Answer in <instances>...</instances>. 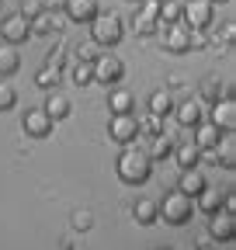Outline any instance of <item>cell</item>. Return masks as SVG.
Returning a JSON list of instances; mask_svg holds the SVG:
<instances>
[{
	"label": "cell",
	"instance_id": "cell-1",
	"mask_svg": "<svg viewBox=\"0 0 236 250\" xmlns=\"http://www.w3.org/2000/svg\"><path fill=\"white\" fill-rule=\"evenodd\" d=\"M115 170H118V177H122L125 184H146L153 177V160H150V153H146L142 146L129 143V146H122V153H118Z\"/></svg>",
	"mask_w": 236,
	"mask_h": 250
},
{
	"label": "cell",
	"instance_id": "cell-2",
	"mask_svg": "<svg viewBox=\"0 0 236 250\" xmlns=\"http://www.w3.org/2000/svg\"><path fill=\"white\" fill-rule=\"evenodd\" d=\"M122 35H125V21L118 18V14H111V11H98V14L91 18V42H94V45L111 49V45L122 42Z\"/></svg>",
	"mask_w": 236,
	"mask_h": 250
},
{
	"label": "cell",
	"instance_id": "cell-3",
	"mask_svg": "<svg viewBox=\"0 0 236 250\" xmlns=\"http://www.w3.org/2000/svg\"><path fill=\"white\" fill-rule=\"evenodd\" d=\"M157 212L167 226H188L191 215H195V198H188L181 191H170V195H163V202H157Z\"/></svg>",
	"mask_w": 236,
	"mask_h": 250
},
{
	"label": "cell",
	"instance_id": "cell-4",
	"mask_svg": "<svg viewBox=\"0 0 236 250\" xmlns=\"http://www.w3.org/2000/svg\"><path fill=\"white\" fill-rule=\"evenodd\" d=\"M163 49L174 52V56H184V52H191V49H205V31H195V28H188L184 21H181V24H167Z\"/></svg>",
	"mask_w": 236,
	"mask_h": 250
},
{
	"label": "cell",
	"instance_id": "cell-5",
	"mask_svg": "<svg viewBox=\"0 0 236 250\" xmlns=\"http://www.w3.org/2000/svg\"><path fill=\"white\" fill-rule=\"evenodd\" d=\"M91 73H94V83H104V87H118L125 80V62L118 59L111 49L108 52H98V59L91 62Z\"/></svg>",
	"mask_w": 236,
	"mask_h": 250
},
{
	"label": "cell",
	"instance_id": "cell-6",
	"mask_svg": "<svg viewBox=\"0 0 236 250\" xmlns=\"http://www.w3.org/2000/svg\"><path fill=\"white\" fill-rule=\"evenodd\" d=\"M157 7L160 0H139L136 4V18H132V31L139 39H150L160 31V21H157Z\"/></svg>",
	"mask_w": 236,
	"mask_h": 250
},
{
	"label": "cell",
	"instance_id": "cell-7",
	"mask_svg": "<svg viewBox=\"0 0 236 250\" xmlns=\"http://www.w3.org/2000/svg\"><path fill=\"white\" fill-rule=\"evenodd\" d=\"M219 208H236V198L229 191H222V188H212V184H205V191L195 198V212H205V215H212Z\"/></svg>",
	"mask_w": 236,
	"mask_h": 250
},
{
	"label": "cell",
	"instance_id": "cell-8",
	"mask_svg": "<svg viewBox=\"0 0 236 250\" xmlns=\"http://www.w3.org/2000/svg\"><path fill=\"white\" fill-rule=\"evenodd\" d=\"M212 14H216L212 0H188V4H184V24L195 28V31L212 28Z\"/></svg>",
	"mask_w": 236,
	"mask_h": 250
},
{
	"label": "cell",
	"instance_id": "cell-9",
	"mask_svg": "<svg viewBox=\"0 0 236 250\" xmlns=\"http://www.w3.org/2000/svg\"><path fill=\"white\" fill-rule=\"evenodd\" d=\"M0 35H4L7 45H24L28 39H32V21L21 18V14H7L4 21H0Z\"/></svg>",
	"mask_w": 236,
	"mask_h": 250
},
{
	"label": "cell",
	"instance_id": "cell-10",
	"mask_svg": "<svg viewBox=\"0 0 236 250\" xmlns=\"http://www.w3.org/2000/svg\"><path fill=\"white\" fill-rule=\"evenodd\" d=\"M108 136H111V143H118V146L136 143V136H139L136 115H111V122H108Z\"/></svg>",
	"mask_w": 236,
	"mask_h": 250
},
{
	"label": "cell",
	"instance_id": "cell-11",
	"mask_svg": "<svg viewBox=\"0 0 236 250\" xmlns=\"http://www.w3.org/2000/svg\"><path fill=\"white\" fill-rule=\"evenodd\" d=\"M209 236L219 240V243H229L236 236V215L229 208H219V212L209 215Z\"/></svg>",
	"mask_w": 236,
	"mask_h": 250
},
{
	"label": "cell",
	"instance_id": "cell-12",
	"mask_svg": "<svg viewBox=\"0 0 236 250\" xmlns=\"http://www.w3.org/2000/svg\"><path fill=\"white\" fill-rule=\"evenodd\" d=\"M21 129L32 136V139H49V136H52V129H56V122H52L42 108H35V111H24Z\"/></svg>",
	"mask_w": 236,
	"mask_h": 250
},
{
	"label": "cell",
	"instance_id": "cell-13",
	"mask_svg": "<svg viewBox=\"0 0 236 250\" xmlns=\"http://www.w3.org/2000/svg\"><path fill=\"white\" fill-rule=\"evenodd\" d=\"M63 28H66V14L63 11H42V14L32 18V35H42V39L59 35Z\"/></svg>",
	"mask_w": 236,
	"mask_h": 250
},
{
	"label": "cell",
	"instance_id": "cell-14",
	"mask_svg": "<svg viewBox=\"0 0 236 250\" xmlns=\"http://www.w3.org/2000/svg\"><path fill=\"white\" fill-rule=\"evenodd\" d=\"M101 11L98 0H66L63 4V14L66 21H77V24H91V18Z\"/></svg>",
	"mask_w": 236,
	"mask_h": 250
},
{
	"label": "cell",
	"instance_id": "cell-15",
	"mask_svg": "<svg viewBox=\"0 0 236 250\" xmlns=\"http://www.w3.org/2000/svg\"><path fill=\"white\" fill-rule=\"evenodd\" d=\"M209 122L216 125L219 132H233V129H236V101H216Z\"/></svg>",
	"mask_w": 236,
	"mask_h": 250
},
{
	"label": "cell",
	"instance_id": "cell-16",
	"mask_svg": "<svg viewBox=\"0 0 236 250\" xmlns=\"http://www.w3.org/2000/svg\"><path fill=\"white\" fill-rule=\"evenodd\" d=\"M170 115H177L181 129H198V125L205 122V111H201V104H198V101H181V104H174V111H170Z\"/></svg>",
	"mask_w": 236,
	"mask_h": 250
},
{
	"label": "cell",
	"instance_id": "cell-17",
	"mask_svg": "<svg viewBox=\"0 0 236 250\" xmlns=\"http://www.w3.org/2000/svg\"><path fill=\"white\" fill-rule=\"evenodd\" d=\"M205 174L198 170V167H191V170H181V181H177V191L181 195H188V198H198L201 191H205Z\"/></svg>",
	"mask_w": 236,
	"mask_h": 250
},
{
	"label": "cell",
	"instance_id": "cell-18",
	"mask_svg": "<svg viewBox=\"0 0 236 250\" xmlns=\"http://www.w3.org/2000/svg\"><path fill=\"white\" fill-rule=\"evenodd\" d=\"M222 136H226V132H219L212 122H201L198 129H195V146H198L201 153H212V149L222 143Z\"/></svg>",
	"mask_w": 236,
	"mask_h": 250
},
{
	"label": "cell",
	"instance_id": "cell-19",
	"mask_svg": "<svg viewBox=\"0 0 236 250\" xmlns=\"http://www.w3.org/2000/svg\"><path fill=\"white\" fill-rule=\"evenodd\" d=\"M108 108H111V115H136V98L129 90H122V87H111Z\"/></svg>",
	"mask_w": 236,
	"mask_h": 250
},
{
	"label": "cell",
	"instance_id": "cell-20",
	"mask_svg": "<svg viewBox=\"0 0 236 250\" xmlns=\"http://www.w3.org/2000/svg\"><path fill=\"white\" fill-rule=\"evenodd\" d=\"M201 149L195 146V143H184V146H174V156H170V160H177V167H181V170H191V167H198L201 164Z\"/></svg>",
	"mask_w": 236,
	"mask_h": 250
},
{
	"label": "cell",
	"instance_id": "cell-21",
	"mask_svg": "<svg viewBox=\"0 0 236 250\" xmlns=\"http://www.w3.org/2000/svg\"><path fill=\"white\" fill-rule=\"evenodd\" d=\"M157 21H160V28H167V24H181V21H184V4H177V0H160Z\"/></svg>",
	"mask_w": 236,
	"mask_h": 250
},
{
	"label": "cell",
	"instance_id": "cell-22",
	"mask_svg": "<svg viewBox=\"0 0 236 250\" xmlns=\"http://www.w3.org/2000/svg\"><path fill=\"white\" fill-rule=\"evenodd\" d=\"M21 70V52L14 49V45H0V80H7V77H14Z\"/></svg>",
	"mask_w": 236,
	"mask_h": 250
},
{
	"label": "cell",
	"instance_id": "cell-23",
	"mask_svg": "<svg viewBox=\"0 0 236 250\" xmlns=\"http://www.w3.org/2000/svg\"><path fill=\"white\" fill-rule=\"evenodd\" d=\"M174 139L167 136V132H160V136H153L150 139V146H146V153H150V160L157 164V160H170V156H174Z\"/></svg>",
	"mask_w": 236,
	"mask_h": 250
},
{
	"label": "cell",
	"instance_id": "cell-24",
	"mask_svg": "<svg viewBox=\"0 0 236 250\" xmlns=\"http://www.w3.org/2000/svg\"><path fill=\"white\" fill-rule=\"evenodd\" d=\"M212 160H216V164H222L226 170H236V146H233V132H226V136H222V143L212 149Z\"/></svg>",
	"mask_w": 236,
	"mask_h": 250
},
{
	"label": "cell",
	"instance_id": "cell-25",
	"mask_svg": "<svg viewBox=\"0 0 236 250\" xmlns=\"http://www.w3.org/2000/svg\"><path fill=\"white\" fill-rule=\"evenodd\" d=\"M42 111H45L52 122H63V118H70L73 104L63 98V94H49V98H45V104H42Z\"/></svg>",
	"mask_w": 236,
	"mask_h": 250
},
{
	"label": "cell",
	"instance_id": "cell-26",
	"mask_svg": "<svg viewBox=\"0 0 236 250\" xmlns=\"http://www.w3.org/2000/svg\"><path fill=\"white\" fill-rule=\"evenodd\" d=\"M132 215H136V223H139V226H153V223H160V212H157V202H150V198H142V202H136Z\"/></svg>",
	"mask_w": 236,
	"mask_h": 250
},
{
	"label": "cell",
	"instance_id": "cell-27",
	"mask_svg": "<svg viewBox=\"0 0 236 250\" xmlns=\"http://www.w3.org/2000/svg\"><path fill=\"white\" fill-rule=\"evenodd\" d=\"M201 101H205V104L229 101V98H226V83H219V77H209V80H201Z\"/></svg>",
	"mask_w": 236,
	"mask_h": 250
},
{
	"label": "cell",
	"instance_id": "cell-28",
	"mask_svg": "<svg viewBox=\"0 0 236 250\" xmlns=\"http://www.w3.org/2000/svg\"><path fill=\"white\" fill-rule=\"evenodd\" d=\"M136 125H139V136H150V139L163 132V118L153 115V111H146L142 118H136Z\"/></svg>",
	"mask_w": 236,
	"mask_h": 250
},
{
	"label": "cell",
	"instance_id": "cell-29",
	"mask_svg": "<svg viewBox=\"0 0 236 250\" xmlns=\"http://www.w3.org/2000/svg\"><path fill=\"white\" fill-rule=\"evenodd\" d=\"M70 80H73L77 87H91V83H94L91 62H83V59H73V66H70Z\"/></svg>",
	"mask_w": 236,
	"mask_h": 250
},
{
	"label": "cell",
	"instance_id": "cell-30",
	"mask_svg": "<svg viewBox=\"0 0 236 250\" xmlns=\"http://www.w3.org/2000/svg\"><path fill=\"white\" fill-rule=\"evenodd\" d=\"M150 111L153 115H160V118H167L170 111H174V98H170V90H157L153 98H150Z\"/></svg>",
	"mask_w": 236,
	"mask_h": 250
},
{
	"label": "cell",
	"instance_id": "cell-31",
	"mask_svg": "<svg viewBox=\"0 0 236 250\" xmlns=\"http://www.w3.org/2000/svg\"><path fill=\"white\" fill-rule=\"evenodd\" d=\"M59 80H63V70H56V66H42V70L35 73V83H39L42 90H52Z\"/></svg>",
	"mask_w": 236,
	"mask_h": 250
},
{
	"label": "cell",
	"instance_id": "cell-32",
	"mask_svg": "<svg viewBox=\"0 0 236 250\" xmlns=\"http://www.w3.org/2000/svg\"><path fill=\"white\" fill-rule=\"evenodd\" d=\"M70 223H73V229H80V233H87V229H91V226H94V215H91V212H87V208H77V212L70 215Z\"/></svg>",
	"mask_w": 236,
	"mask_h": 250
},
{
	"label": "cell",
	"instance_id": "cell-33",
	"mask_svg": "<svg viewBox=\"0 0 236 250\" xmlns=\"http://www.w3.org/2000/svg\"><path fill=\"white\" fill-rule=\"evenodd\" d=\"M18 104V90L7 87V83H0V111H11Z\"/></svg>",
	"mask_w": 236,
	"mask_h": 250
},
{
	"label": "cell",
	"instance_id": "cell-34",
	"mask_svg": "<svg viewBox=\"0 0 236 250\" xmlns=\"http://www.w3.org/2000/svg\"><path fill=\"white\" fill-rule=\"evenodd\" d=\"M42 11H45V7H42V0H21V11H18V14L32 21V18H35V14H42Z\"/></svg>",
	"mask_w": 236,
	"mask_h": 250
},
{
	"label": "cell",
	"instance_id": "cell-35",
	"mask_svg": "<svg viewBox=\"0 0 236 250\" xmlns=\"http://www.w3.org/2000/svg\"><path fill=\"white\" fill-rule=\"evenodd\" d=\"M63 62H66V49H63V45H56V49L45 56V66H56V70H63Z\"/></svg>",
	"mask_w": 236,
	"mask_h": 250
},
{
	"label": "cell",
	"instance_id": "cell-36",
	"mask_svg": "<svg viewBox=\"0 0 236 250\" xmlns=\"http://www.w3.org/2000/svg\"><path fill=\"white\" fill-rule=\"evenodd\" d=\"M63 4H66V0H42L45 11H63Z\"/></svg>",
	"mask_w": 236,
	"mask_h": 250
},
{
	"label": "cell",
	"instance_id": "cell-37",
	"mask_svg": "<svg viewBox=\"0 0 236 250\" xmlns=\"http://www.w3.org/2000/svg\"><path fill=\"white\" fill-rule=\"evenodd\" d=\"M198 250H219V247H216V243H201Z\"/></svg>",
	"mask_w": 236,
	"mask_h": 250
},
{
	"label": "cell",
	"instance_id": "cell-38",
	"mask_svg": "<svg viewBox=\"0 0 236 250\" xmlns=\"http://www.w3.org/2000/svg\"><path fill=\"white\" fill-rule=\"evenodd\" d=\"M212 4H226V0H212Z\"/></svg>",
	"mask_w": 236,
	"mask_h": 250
},
{
	"label": "cell",
	"instance_id": "cell-39",
	"mask_svg": "<svg viewBox=\"0 0 236 250\" xmlns=\"http://www.w3.org/2000/svg\"><path fill=\"white\" fill-rule=\"evenodd\" d=\"M129 4H139V0H129Z\"/></svg>",
	"mask_w": 236,
	"mask_h": 250
},
{
	"label": "cell",
	"instance_id": "cell-40",
	"mask_svg": "<svg viewBox=\"0 0 236 250\" xmlns=\"http://www.w3.org/2000/svg\"><path fill=\"white\" fill-rule=\"evenodd\" d=\"M157 250H160V247H157ZM163 250H170V247H163Z\"/></svg>",
	"mask_w": 236,
	"mask_h": 250
}]
</instances>
